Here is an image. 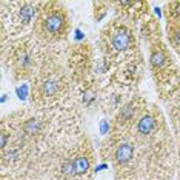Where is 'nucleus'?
<instances>
[{"label":"nucleus","mask_w":180,"mask_h":180,"mask_svg":"<svg viewBox=\"0 0 180 180\" xmlns=\"http://www.w3.org/2000/svg\"><path fill=\"white\" fill-rule=\"evenodd\" d=\"M60 55L59 45H49L33 33L2 43L3 66L16 82L31 80L48 60L60 59Z\"/></svg>","instance_id":"obj_4"},{"label":"nucleus","mask_w":180,"mask_h":180,"mask_svg":"<svg viewBox=\"0 0 180 180\" xmlns=\"http://www.w3.org/2000/svg\"><path fill=\"white\" fill-rule=\"evenodd\" d=\"M114 17L128 22L134 26H140V23L151 14L148 2H111Z\"/></svg>","instance_id":"obj_10"},{"label":"nucleus","mask_w":180,"mask_h":180,"mask_svg":"<svg viewBox=\"0 0 180 180\" xmlns=\"http://www.w3.org/2000/svg\"><path fill=\"white\" fill-rule=\"evenodd\" d=\"M139 28L114 17L97 40L99 71L117 90L136 94L145 72V59L139 43Z\"/></svg>","instance_id":"obj_1"},{"label":"nucleus","mask_w":180,"mask_h":180,"mask_svg":"<svg viewBox=\"0 0 180 180\" xmlns=\"http://www.w3.org/2000/svg\"><path fill=\"white\" fill-rule=\"evenodd\" d=\"M148 106H149V102L145 100L142 95L136 94L134 97H131L111 117L109 120L111 132H120V134L131 132V129L136 126V123L139 122V119L142 117V114L146 111Z\"/></svg>","instance_id":"obj_9"},{"label":"nucleus","mask_w":180,"mask_h":180,"mask_svg":"<svg viewBox=\"0 0 180 180\" xmlns=\"http://www.w3.org/2000/svg\"><path fill=\"white\" fill-rule=\"evenodd\" d=\"M42 8V2L34 0H3L0 3V31L2 43L18 39L29 34L28 29L33 31L39 11Z\"/></svg>","instance_id":"obj_6"},{"label":"nucleus","mask_w":180,"mask_h":180,"mask_svg":"<svg viewBox=\"0 0 180 180\" xmlns=\"http://www.w3.org/2000/svg\"><path fill=\"white\" fill-rule=\"evenodd\" d=\"M95 51L88 40L69 45L66 49V68L71 74L74 90L95 79Z\"/></svg>","instance_id":"obj_8"},{"label":"nucleus","mask_w":180,"mask_h":180,"mask_svg":"<svg viewBox=\"0 0 180 180\" xmlns=\"http://www.w3.org/2000/svg\"><path fill=\"white\" fill-rule=\"evenodd\" d=\"M166 103H168V112H169L171 126H172L174 139H176V143H177L176 146L179 149V159H180V92L176 94Z\"/></svg>","instance_id":"obj_12"},{"label":"nucleus","mask_w":180,"mask_h":180,"mask_svg":"<svg viewBox=\"0 0 180 180\" xmlns=\"http://www.w3.org/2000/svg\"><path fill=\"white\" fill-rule=\"evenodd\" d=\"M16 177H17V180H49V179H46L45 176L37 174V172H34V171H29V169L22 171V172L16 174Z\"/></svg>","instance_id":"obj_14"},{"label":"nucleus","mask_w":180,"mask_h":180,"mask_svg":"<svg viewBox=\"0 0 180 180\" xmlns=\"http://www.w3.org/2000/svg\"><path fill=\"white\" fill-rule=\"evenodd\" d=\"M94 165L95 149L92 142L86 134H80L71 142L40 151L28 169L49 180H92Z\"/></svg>","instance_id":"obj_2"},{"label":"nucleus","mask_w":180,"mask_h":180,"mask_svg":"<svg viewBox=\"0 0 180 180\" xmlns=\"http://www.w3.org/2000/svg\"><path fill=\"white\" fill-rule=\"evenodd\" d=\"M31 33L49 45L66 42L71 33V18L65 5L55 0L42 2V8Z\"/></svg>","instance_id":"obj_7"},{"label":"nucleus","mask_w":180,"mask_h":180,"mask_svg":"<svg viewBox=\"0 0 180 180\" xmlns=\"http://www.w3.org/2000/svg\"><path fill=\"white\" fill-rule=\"evenodd\" d=\"M112 8L111 2H92V9H94V20L102 22L108 16V11Z\"/></svg>","instance_id":"obj_13"},{"label":"nucleus","mask_w":180,"mask_h":180,"mask_svg":"<svg viewBox=\"0 0 180 180\" xmlns=\"http://www.w3.org/2000/svg\"><path fill=\"white\" fill-rule=\"evenodd\" d=\"M139 34L148 45V69L159 97L168 102L180 92V72L163 40L159 18L149 14L139 26Z\"/></svg>","instance_id":"obj_3"},{"label":"nucleus","mask_w":180,"mask_h":180,"mask_svg":"<svg viewBox=\"0 0 180 180\" xmlns=\"http://www.w3.org/2000/svg\"><path fill=\"white\" fill-rule=\"evenodd\" d=\"M31 106L42 109L54 108L72 100L74 85L66 65H62L59 59L48 60L40 71L31 79Z\"/></svg>","instance_id":"obj_5"},{"label":"nucleus","mask_w":180,"mask_h":180,"mask_svg":"<svg viewBox=\"0 0 180 180\" xmlns=\"http://www.w3.org/2000/svg\"><path fill=\"white\" fill-rule=\"evenodd\" d=\"M16 92H17V97L20 100H26V97H29V94H31V88H29V85L23 83V85H18Z\"/></svg>","instance_id":"obj_15"},{"label":"nucleus","mask_w":180,"mask_h":180,"mask_svg":"<svg viewBox=\"0 0 180 180\" xmlns=\"http://www.w3.org/2000/svg\"><path fill=\"white\" fill-rule=\"evenodd\" d=\"M165 18L168 42L180 57V2L165 3Z\"/></svg>","instance_id":"obj_11"}]
</instances>
